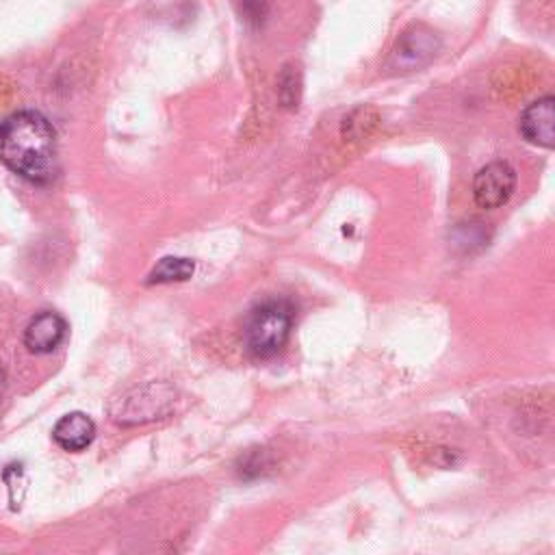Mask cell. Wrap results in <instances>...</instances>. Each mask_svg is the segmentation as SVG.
I'll return each mask as SVG.
<instances>
[{
	"label": "cell",
	"mask_w": 555,
	"mask_h": 555,
	"mask_svg": "<svg viewBox=\"0 0 555 555\" xmlns=\"http://www.w3.org/2000/svg\"><path fill=\"white\" fill-rule=\"evenodd\" d=\"M0 160L33 184H50L59 173L56 130L37 111H17L0 124Z\"/></svg>",
	"instance_id": "6da1fadb"
},
{
	"label": "cell",
	"mask_w": 555,
	"mask_h": 555,
	"mask_svg": "<svg viewBox=\"0 0 555 555\" xmlns=\"http://www.w3.org/2000/svg\"><path fill=\"white\" fill-rule=\"evenodd\" d=\"M293 327V306L284 299H269L256 306L243 325V343L251 358L267 360L278 356Z\"/></svg>",
	"instance_id": "7a4b0ae2"
},
{
	"label": "cell",
	"mask_w": 555,
	"mask_h": 555,
	"mask_svg": "<svg viewBox=\"0 0 555 555\" xmlns=\"http://www.w3.org/2000/svg\"><path fill=\"white\" fill-rule=\"evenodd\" d=\"M173 401V390L167 384H147L130 390L111 405V416L119 425H137L163 418Z\"/></svg>",
	"instance_id": "3957f363"
},
{
	"label": "cell",
	"mask_w": 555,
	"mask_h": 555,
	"mask_svg": "<svg viewBox=\"0 0 555 555\" xmlns=\"http://www.w3.org/2000/svg\"><path fill=\"white\" fill-rule=\"evenodd\" d=\"M440 50V35L427 24L408 26L390 50V67L397 72H414L427 65Z\"/></svg>",
	"instance_id": "277c9868"
},
{
	"label": "cell",
	"mask_w": 555,
	"mask_h": 555,
	"mask_svg": "<svg viewBox=\"0 0 555 555\" xmlns=\"http://www.w3.org/2000/svg\"><path fill=\"white\" fill-rule=\"evenodd\" d=\"M516 189V171L505 160L483 165L473 178V199L479 208L492 210L503 206Z\"/></svg>",
	"instance_id": "5b68a950"
},
{
	"label": "cell",
	"mask_w": 555,
	"mask_h": 555,
	"mask_svg": "<svg viewBox=\"0 0 555 555\" xmlns=\"http://www.w3.org/2000/svg\"><path fill=\"white\" fill-rule=\"evenodd\" d=\"M518 130L525 141L551 150L555 143V98L544 95L531 102L518 119Z\"/></svg>",
	"instance_id": "8992f818"
},
{
	"label": "cell",
	"mask_w": 555,
	"mask_h": 555,
	"mask_svg": "<svg viewBox=\"0 0 555 555\" xmlns=\"http://www.w3.org/2000/svg\"><path fill=\"white\" fill-rule=\"evenodd\" d=\"M67 334V323L59 312L46 310L30 319L24 330V345L33 353H50L54 351Z\"/></svg>",
	"instance_id": "52a82bcc"
},
{
	"label": "cell",
	"mask_w": 555,
	"mask_h": 555,
	"mask_svg": "<svg viewBox=\"0 0 555 555\" xmlns=\"http://www.w3.org/2000/svg\"><path fill=\"white\" fill-rule=\"evenodd\" d=\"M54 442L72 453L87 449L95 438V423L82 412H69L61 416L52 429Z\"/></svg>",
	"instance_id": "ba28073f"
},
{
	"label": "cell",
	"mask_w": 555,
	"mask_h": 555,
	"mask_svg": "<svg viewBox=\"0 0 555 555\" xmlns=\"http://www.w3.org/2000/svg\"><path fill=\"white\" fill-rule=\"evenodd\" d=\"M195 264L189 258L180 256H165L156 262V267L147 273V284H169V282H184L193 275Z\"/></svg>",
	"instance_id": "9c48e42d"
},
{
	"label": "cell",
	"mask_w": 555,
	"mask_h": 555,
	"mask_svg": "<svg viewBox=\"0 0 555 555\" xmlns=\"http://www.w3.org/2000/svg\"><path fill=\"white\" fill-rule=\"evenodd\" d=\"M2 386H4V375H2V371H0V392H2Z\"/></svg>",
	"instance_id": "30bf717a"
}]
</instances>
